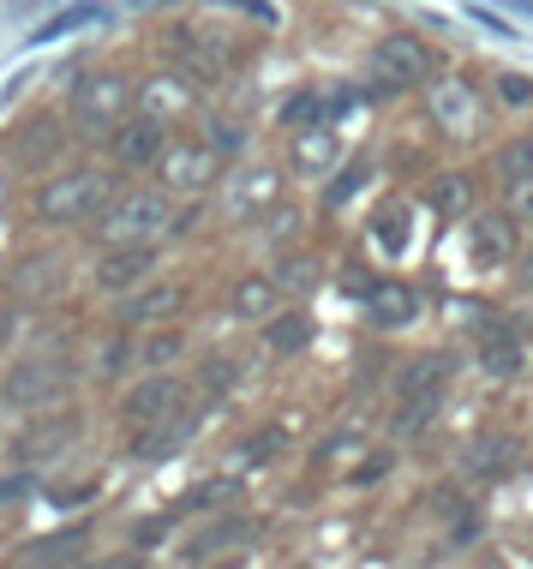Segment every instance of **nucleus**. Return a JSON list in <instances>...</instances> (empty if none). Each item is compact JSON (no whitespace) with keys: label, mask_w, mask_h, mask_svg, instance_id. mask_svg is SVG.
Segmentation results:
<instances>
[{"label":"nucleus","mask_w":533,"mask_h":569,"mask_svg":"<svg viewBox=\"0 0 533 569\" xmlns=\"http://www.w3.org/2000/svg\"><path fill=\"white\" fill-rule=\"evenodd\" d=\"M174 228V192L169 187H144V192H114V204L97 217L102 246H150L169 240Z\"/></svg>","instance_id":"1"},{"label":"nucleus","mask_w":533,"mask_h":569,"mask_svg":"<svg viewBox=\"0 0 533 569\" xmlns=\"http://www.w3.org/2000/svg\"><path fill=\"white\" fill-rule=\"evenodd\" d=\"M114 204V187L102 168H67V174H54L49 187H37V217L67 228V222H90L102 217V210Z\"/></svg>","instance_id":"2"},{"label":"nucleus","mask_w":533,"mask_h":569,"mask_svg":"<svg viewBox=\"0 0 533 569\" xmlns=\"http://www.w3.org/2000/svg\"><path fill=\"white\" fill-rule=\"evenodd\" d=\"M132 84L120 79V72H84L79 84H72V97H67V114H72V127L90 132V138H109L120 120L132 114Z\"/></svg>","instance_id":"3"},{"label":"nucleus","mask_w":533,"mask_h":569,"mask_svg":"<svg viewBox=\"0 0 533 569\" xmlns=\"http://www.w3.org/2000/svg\"><path fill=\"white\" fill-rule=\"evenodd\" d=\"M438 72V49L420 37H408V30H395L372 49V84L378 90H414Z\"/></svg>","instance_id":"4"},{"label":"nucleus","mask_w":533,"mask_h":569,"mask_svg":"<svg viewBox=\"0 0 533 569\" xmlns=\"http://www.w3.org/2000/svg\"><path fill=\"white\" fill-rule=\"evenodd\" d=\"M157 174H162V187H169V192L192 198V192H210L222 180V157L204 144V138H192V144H169V150H162Z\"/></svg>","instance_id":"5"},{"label":"nucleus","mask_w":533,"mask_h":569,"mask_svg":"<svg viewBox=\"0 0 533 569\" xmlns=\"http://www.w3.org/2000/svg\"><path fill=\"white\" fill-rule=\"evenodd\" d=\"M276 198H282V168L252 162V168H240V174H228L222 217L228 222H252V217H264V210H276Z\"/></svg>","instance_id":"6"},{"label":"nucleus","mask_w":533,"mask_h":569,"mask_svg":"<svg viewBox=\"0 0 533 569\" xmlns=\"http://www.w3.org/2000/svg\"><path fill=\"white\" fill-rule=\"evenodd\" d=\"M515 240H522L515 210H474V217H467V258H474V270L510 264V258H515Z\"/></svg>","instance_id":"7"},{"label":"nucleus","mask_w":533,"mask_h":569,"mask_svg":"<svg viewBox=\"0 0 533 569\" xmlns=\"http://www.w3.org/2000/svg\"><path fill=\"white\" fill-rule=\"evenodd\" d=\"M150 270H157V246H102L90 282H97L102 295H132V288L150 282Z\"/></svg>","instance_id":"8"},{"label":"nucleus","mask_w":533,"mask_h":569,"mask_svg":"<svg viewBox=\"0 0 533 569\" xmlns=\"http://www.w3.org/2000/svg\"><path fill=\"white\" fill-rule=\"evenodd\" d=\"M60 390H67V366L42 353V360H19V366H12L7 390H0V396H7L12 408H49Z\"/></svg>","instance_id":"9"},{"label":"nucleus","mask_w":533,"mask_h":569,"mask_svg":"<svg viewBox=\"0 0 533 569\" xmlns=\"http://www.w3.org/2000/svg\"><path fill=\"white\" fill-rule=\"evenodd\" d=\"M180 402H187V383H180L174 372H150L127 390L120 413H127L132 426H157V420H169V413H180Z\"/></svg>","instance_id":"10"},{"label":"nucleus","mask_w":533,"mask_h":569,"mask_svg":"<svg viewBox=\"0 0 533 569\" xmlns=\"http://www.w3.org/2000/svg\"><path fill=\"white\" fill-rule=\"evenodd\" d=\"M162 150H169V132H162V120H150V114H132L109 132V157L120 168H157Z\"/></svg>","instance_id":"11"},{"label":"nucleus","mask_w":533,"mask_h":569,"mask_svg":"<svg viewBox=\"0 0 533 569\" xmlns=\"http://www.w3.org/2000/svg\"><path fill=\"white\" fill-rule=\"evenodd\" d=\"M180 306H187V282H144L120 295V325H169Z\"/></svg>","instance_id":"12"},{"label":"nucleus","mask_w":533,"mask_h":569,"mask_svg":"<svg viewBox=\"0 0 533 569\" xmlns=\"http://www.w3.org/2000/svg\"><path fill=\"white\" fill-rule=\"evenodd\" d=\"M365 318H372L378 330H408L420 318V295L408 282H378L372 295H365Z\"/></svg>","instance_id":"13"},{"label":"nucleus","mask_w":533,"mask_h":569,"mask_svg":"<svg viewBox=\"0 0 533 569\" xmlns=\"http://www.w3.org/2000/svg\"><path fill=\"white\" fill-rule=\"evenodd\" d=\"M432 120H438V127H450V132L480 127V90L467 79H444L432 90Z\"/></svg>","instance_id":"14"},{"label":"nucleus","mask_w":533,"mask_h":569,"mask_svg":"<svg viewBox=\"0 0 533 569\" xmlns=\"http://www.w3.org/2000/svg\"><path fill=\"white\" fill-rule=\"evenodd\" d=\"M192 79H169V72H162V79H144L139 84V114H150V120H162V127H169L174 114H192Z\"/></svg>","instance_id":"15"},{"label":"nucleus","mask_w":533,"mask_h":569,"mask_svg":"<svg viewBox=\"0 0 533 569\" xmlns=\"http://www.w3.org/2000/svg\"><path fill=\"white\" fill-rule=\"evenodd\" d=\"M510 468H515V438L510 432H480L462 450V473H474V480H497V473H510Z\"/></svg>","instance_id":"16"},{"label":"nucleus","mask_w":533,"mask_h":569,"mask_svg":"<svg viewBox=\"0 0 533 569\" xmlns=\"http://www.w3.org/2000/svg\"><path fill=\"white\" fill-rule=\"evenodd\" d=\"M90 533L84 528H67V533H49V540H37V546H24L19 558H12V569H67L72 558L84 551Z\"/></svg>","instance_id":"17"},{"label":"nucleus","mask_w":533,"mask_h":569,"mask_svg":"<svg viewBox=\"0 0 533 569\" xmlns=\"http://www.w3.org/2000/svg\"><path fill=\"white\" fill-rule=\"evenodd\" d=\"M192 432H198L192 413H169V420H157L144 438H132V456H139V461H162V456L187 450V438H192Z\"/></svg>","instance_id":"18"},{"label":"nucleus","mask_w":533,"mask_h":569,"mask_svg":"<svg viewBox=\"0 0 533 569\" xmlns=\"http://www.w3.org/2000/svg\"><path fill=\"white\" fill-rule=\"evenodd\" d=\"M72 438H79V413H49V420H37V426L19 438V450H24L30 461H42V456L67 450Z\"/></svg>","instance_id":"19"},{"label":"nucleus","mask_w":533,"mask_h":569,"mask_svg":"<svg viewBox=\"0 0 533 569\" xmlns=\"http://www.w3.org/2000/svg\"><path fill=\"white\" fill-rule=\"evenodd\" d=\"M342 162V138L324 132V127H306L294 138V168L300 174H330V168Z\"/></svg>","instance_id":"20"},{"label":"nucleus","mask_w":533,"mask_h":569,"mask_svg":"<svg viewBox=\"0 0 533 569\" xmlns=\"http://www.w3.org/2000/svg\"><path fill=\"white\" fill-rule=\"evenodd\" d=\"M276 276H247V282H234V295H228V312L234 318H276Z\"/></svg>","instance_id":"21"},{"label":"nucleus","mask_w":533,"mask_h":569,"mask_svg":"<svg viewBox=\"0 0 533 569\" xmlns=\"http://www.w3.org/2000/svg\"><path fill=\"white\" fill-rule=\"evenodd\" d=\"M480 366L492 378H515L527 366V348H522V336H510V330H497V336H485L480 342Z\"/></svg>","instance_id":"22"},{"label":"nucleus","mask_w":533,"mask_h":569,"mask_svg":"<svg viewBox=\"0 0 533 569\" xmlns=\"http://www.w3.org/2000/svg\"><path fill=\"white\" fill-rule=\"evenodd\" d=\"M312 342V318L306 312H276V318H264V348L270 353H300Z\"/></svg>","instance_id":"23"},{"label":"nucleus","mask_w":533,"mask_h":569,"mask_svg":"<svg viewBox=\"0 0 533 569\" xmlns=\"http://www.w3.org/2000/svg\"><path fill=\"white\" fill-rule=\"evenodd\" d=\"M450 378V360L444 353H420V360L402 366V383H395V396H420V390H444Z\"/></svg>","instance_id":"24"},{"label":"nucleus","mask_w":533,"mask_h":569,"mask_svg":"<svg viewBox=\"0 0 533 569\" xmlns=\"http://www.w3.org/2000/svg\"><path fill=\"white\" fill-rule=\"evenodd\" d=\"M497 180H504L510 192H522L533 180V132L527 138H510L504 150H497Z\"/></svg>","instance_id":"25"},{"label":"nucleus","mask_w":533,"mask_h":569,"mask_svg":"<svg viewBox=\"0 0 533 569\" xmlns=\"http://www.w3.org/2000/svg\"><path fill=\"white\" fill-rule=\"evenodd\" d=\"M438 402H444V390H420V396H402V408H395V438H420L425 426H432Z\"/></svg>","instance_id":"26"},{"label":"nucleus","mask_w":533,"mask_h":569,"mask_svg":"<svg viewBox=\"0 0 533 569\" xmlns=\"http://www.w3.org/2000/svg\"><path fill=\"white\" fill-rule=\"evenodd\" d=\"M54 150H60V127H54V120H37V127H24L19 138H12V157L30 162V168H37V162H49Z\"/></svg>","instance_id":"27"},{"label":"nucleus","mask_w":533,"mask_h":569,"mask_svg":"<svg viewBox=\"0 0 533 569\" xmlns=\"http://www.w3.org/2000/svg\"><path fill=\"white\" fill-rule=\"evenodd\" d=\"M372 240L384 246L390 258H395V252H408V204H402V198H390V204L372 217Z\"/></svg>","instance_id":"28"},{"label":"nucleus","mask_w":533,"mask_h":569,"mask_svg":"<svg viewBox=\"0 0 533 569\" xmlns=\"http://www.w3.org/2000/svg\"><path fill=\"white\" fill-rule=\"evenodd\" d=\"M247 540H252V521L228 516V521H217L210 533H198V540L187 546V563H192V558H210V551H222V546H247Z\"/></svg>","instance_id":"29"},{"label":"nucleus","mask_w":533,"mask_h":569,"mask_svg":"<svg viewBox=\"0 0 533 569\" xmlns=\"http://www.w3.org/2000/svg\"><path fill=\"white\" fill-rule=\"evenodd\" d=\"M97 19H102V0H79V7L54 12V19L37 30V49H42V42H60V37H72V30H84V24H97Z\"/></svg>","instance_id":"30"},{"label":"nucleus","mask_w":533,"mask_h":569,"mask_svg":"<svg viewBox=\"0 0 533 569\" xmlns=\"http://www.w3.org/2000/svg\"><path fill=\"white\" fill-rule=\"evenodd\" d=\"M60 276H67V264H60L54 252L30 258V264L19 270V295H24V300H37V295H54V288H60Z\"/></svg>","instance_id":"31"},{"label":"nucleus","mask_w":533,"mask_h":569,"mask_svg":"<svg viewBox=\"0 0 533 569\" xmlns=\"http://www.w3.org/2000/svg\"><path fill=\"white\" fill-rule=\"evenodd\" d=\"M467 192H474V180H467V174H438L432 180V210H438V217H462Z\"/></svg>","instance_id":"32"},{"label":"nucleus","mask_w":533,"mask_h":569,"mask_svg":"<svg viewBox=\"0 0 533 569\" xmlns=\"http://www.w3.org/2000/svg\"><path fill=\"white\" fill-rule=\"evenodd\" d=\"M204 144L217 150V157L228 162V157H240V150H247V120H228V114H217L204 127Z\"/></svg>","instance_id":"33"},{"label":"nucleus","mask_w":533,"mask_h":569,"mask_svg":"<svg viewBox=\"0 0 533 569\" xmlns=\"http://www.w3.org/2000/svg\"><path fill=\"white\" fill-rule=\"evenodd\" d=\"M276 288H294V295H306V288H318V258H306V252H294V258H282L276 270Z\"/></svg>","instance_id":"34"},{"label":"nucleus","mask_w":533,"mask_h":569,"mask_svg":"<svg viewBox=\"0 0 533 569\" xmlns=\"http://www.w3.org/2000/svg\"><path fill=\"white\" fill-rule=\"evenodd\" d=\"M180 348H187V336H180V330H157L150 342H139V360L144 366H169V360H180Z\"/></svg>","instance_id":"35"},{"label":"nucleus","mask_w":533,"mask_h":569,"mask_svg":"<svg viewBox=\"0 0 533 569\" xmlns=\"http://www.w3.org/2000/svg\"><path fill=\"white\" fill-rule=\"evenodd\" d=\"M492 90H497L504 109H533V79H522V72H497Z\"/></svg>","instance_id":"36"},{"label":"nucleus","mask_w":533,"mask_h":569,"mask_svg":"<svg viewBox=\"0 0 533 569\" xmlns=\"http://www.w3.org/2000/svg\"><path fill=\"white\" fill-rule=\"evenodd\" d=\"M365 174H372L365 162H354L348 174H336V180H330V192H324V204H330V210H336V204H348V198H354V192L365 187Z\"/></svg>","instance_id":"37"},{"label":"nucleus","mask_w":533,"mask_h":569,"mask_svg":"<svg viewBox=\"0 0 533 569\" xmlns=\"http://www.w3.org/2000/svg\"><path fill=\"white\" fill-rule=\"evenodd\" d=\"M234 378H240V366H234V360H222V353H217V360H204V372H198V383H204L210 396L234 390Z\"/></svg>","instance_id":"38"},{"label":"nucleus","mask_w":533,"mask_h":569,"mask_svg":"<svg viewBox=\"0 0 533 569\" xmlns=\"http://www.w3.org/2000/svg\"><path fill=\"white\" fill-rule=\"evenodd\" d=\"M384 473H390V456H365L360 468L348 473V486H378V480H384Z\"/></svg>","instance_id":"39"},{"label":"nucleus","mask_w":533,"mask_h":569,"mask_svg":"<svg viewBox=\"0 0 533 569\" xmlns=\"http://www.w3.org/2000/svg\"><path fill=\"white\" fill-rule=\"evenodd\" d=\"M522 282L533 288V240H527V258H522Z\"/></svg>","instance_id":"40"},{"label":"nucleus","mask_w":533,"mask_h":569,"mask_svg":"<svg viewBox=\"0 0 533 569\" xmlns=\"http://www.w3.org/2000/svg\"><path fill=\"white\" fill-rule=\"evenodd\" d=\"M217 569H247V558H228V563H217Z\"/></svg>","instance_id":"41"}]
</instances>
